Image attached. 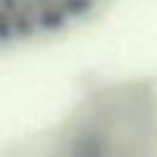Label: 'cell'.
Returning <instances> with one entry per match:
<instances>
[{"label":"cell","mask_w":157,"mask_h":157,"mask_svg":"<svg viewBox=\"0 0 157 157\" xmlns=\"http://www.w3.org/2000/svg\"><path fill=\"white\" fill-rule=\"evenodd\" d=\"M98 2L101 0H0V44L59 32L83 20Z\"/></svg>","instance_id":"6da1fadb"}]
</instances>
